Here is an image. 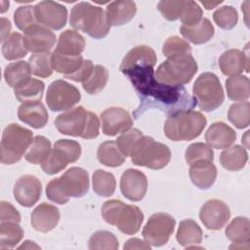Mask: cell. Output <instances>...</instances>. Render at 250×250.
<instances>
[{
    "instance_id": "cell-49",
    "label": "cell",
    "mask_w": 250,
    "mask_h": 250,
    "mask_svg": "<svg viewBox=\"0 0 250 250\" xmlns=\"http://www.w3.org/2000/svg\"><path fill=\"white\" fill-rule=\"evenodd\" d=\"M162 53L167 58L180 55H189L191 54V48L188 41L178 36H171L164 42Z\"/></svg>"
},
{
    "instance_id": "cell-12",
    "label": "cell",
    "mask_w": 250,
    "mask_h": 250,
    "mask_svg": "<svg viewBox=\"0 0 250 250\" xmlns=\"http://www.w3.org/2000/svg\"><path fill=\"white\" fill-rule=\"evenodd\" d=\"M175 219L167 213H155L149 217L145 225L142 234L145 240L154 247L166 244L174 232Z\"/></svg>"
},
{
    "instance_id": "cell-22",
    "label": "cell",
    "mask_w": 250,
    "mask_h": 250,
    "mask_svg": "<svg viewBox=\"0 0 250 250\" xmlns=\"http://www.w3.org/2000/svg\"><path fill=\"white\" fill-rule=\"evenodd\" d=\"M48 112L45 105L40 102H27L18 108L19 119L35 129L43 128L48 122Z\"/></svg>"
},
{
    "instance_id": "cell-21",
    "label": "cell",
    "mask_w": 250,
    "mask_h": 250,
    "mask_svg": "<svg viewBox=\"0 0 250 250\" xmlns=\"http://www.w3.org/2000/svg\"><path fill=\"white\" fill-rule=\"evenodd\" d=\"M248 55L238 49L225 51L219 58V66L225 75H239L242 71H249Z\"/></svg>"
},
{
    "instance_id": "cell-15",
    "label": "cell",
    "mask_w": 250,
    "mask_h": 250,
    "mask_svg": "<svg viewBox=\"0 0 250 250\" xmlns=\"http://www.w3.org/2000/svg\"><path fill=\"white\" fill-rule=\"evenodd\" d=\"M59 183L66 196L82 197L89 190V174L83 168L71 167L59 177Z\"/></svg>"
},
{
    "instance_id": "cell-27",
    "label": "cell",
    "mask_w": 250,
    "mask_h": 250,
    "mask_svg": "<svg viewBox=\"0 0 250 250\" xmlns=\"http://www.w3.org/2000/svg\"><path fill=\"white\" fill-rule=\"evenodd\" d=\"M85 38L75 30L62 31L58 39L56 51L66 56H80L85 49Z\"/></svg>"
},
{
    "instance_id": "cell-9",
    "label": "cell",
    "mask_w": 250,
    "mask_h": 250,
    "mask_svg": "<svg viewBox=\"0 0 250 250\" xmlns=\"http://www.w3.org/2000/svg\"><path fill=\"white\" fill-rule=\"evenodd\" d=\"M192 93L197 105L204 111L217 109L225 101L221 82L217 75L212 72H204L196 78Z\"/></svg>"
},
{
    "instance_id": "cell-31",
    "label": "cell",
    "mask_w": 250,
    "mask_h": 250,
    "mask_svg": "<svg viewBox=\"0 0 250 250\" xmlns=\"http://www.w3.org/2000/svg\"><path fill=\"white\" fill-rule=\"evenodd\" d=\"M248 160V153L246 149L239 146L234 145L228 147L220 154V162L222 166L229 171L241 170Z\"/></svg>"
},
{
    "instance_id": "cell-41",
    "label": "cell",
    "mask_w": 250,
    "mask_h": 250,
    "mask_svg": "<svg viewBox=\"0 0 250 250\" xmlns=\"http://www.w3.org/2000/svg\"><path fill=\"white\" fill-rule=\"evenodd\" d=\"M51 150V142L44 136H36L24 154V158L31 164H41Z\"/></svg>"
},
{
    "instance_id": "cell-33",
    "label": "cell",
    "mask_w": 250,
    "mask_h": 250,
    "mask_svg": "<svg viewBox=\"0 0 250 250\" xmlns=\"http://www.w3.org/2000/svg\"><path fill=\"white\" fill-rule=\"evenodd\" d=\"M226 236L234 244H248L250 240V223L246 217H235L227 226Z\"/></svg>"
},
{
    "instance_id": "cell-56",
    "label": "cell",
    "mask_w": 250,
    "mask_h": 250,
    "mask_svg": "<svg viewBox=\"0 0 250 250\" xmlns=\"http://www.w3.org/2000/svg\"><path fill=\"white\" fill-rule=\"evenodd\" d=\"M20 249L23 248V249H32V248H36V249H39L40 247L38 245H36L33 241H30V240H25L24 243H22L20 247Z\"/></svg>"
},
{
    "instance_id": "cell-47",
    "label": "cell",
    "mask_w": 250,
    "mask_h": 250,
    "mask_svg": "<svg viewBox=\"0 0 250 250\" xmlns=\"http://www.w3.org/2000/svg\"><path fill=\"white\" fill-rule=\"evenodd\" d=\"M118 240L116 236L107 230H98L89 238V249H118Z\"/></svg>"
},
{
    "instance_id": "cell-43",
    "label": "cell",
    "mask_w": 250,
    "mask_h": 250,
    "mask_svg": "<svg viewBox=\"0 0 250 250\" xmlns=\"http://www.w3.org/2000/svg\"><path fill=\"white\" fill-rule=\"evenodd\" d=\"M249 102L243 101L232 104L228 111V118L236 128L243 129L249 126Z\"/></svg>"
},
{
    "instance_id": "cell-5",
    "label": "cell",
    "mask_w": 250,
    "mask_h": 250,
    "mask_svg": "<svg viewBox=\"0 0 250 250\" xmlns=\"http://www.w3.org/2000/svg\"><path fill=\"white\" fill-rule=\"evenodd\" d=\"M102 216L107 224L116 226L121 232L129 235L137 233L144 222V214L138 206L117 199L103 204Z\"/></svg>"
},
{
    "instance_id": "cell-7",
    "label": "cell",
    "mask_w": 250,
    "mask_h": 250,
    "mask_svg": "<svg viewBox=\"0 0 250 250\" xmlns=\"http://www.w3.org/2000/svg\"><path fill=\"white\" fill-rule=\"evenodd\" d=\"M197 69V62L191 54L180 55L167 58L157 67L154 76L158 82L183 86L191 81Z\"/></svg>"
},
{
    "instance_id": "cell-38",
    "label": "cell",
    "mask_w": 250,
    "mask_h": 250,
    "mask_svg": "<svg viewBox=\"0 0 250 250\" xmlns=\"http://www.w3.org/2000/svg\"><path fill=\"white\" fill-rule=\"evenodd\" d=\"M23 237V229L16 222L0 223V249L14 248Z\"/></svg>"
},
{
    "instance_id": "cell-39",
    "label": "cell",
    "mask_w": 250,
    "mask_h": 250,
    "mask_svg": "<svg viewBox=\"0 0 250 250\" xmlns=\"http://www.w3.org/2000/svg\"><path fill=\"white\" fill-rule=\"evenodd\" d=\"M92 185L94 191L104 197L111 196L116 188V181L113 174L102 169H98L94 172L92 178Z\"/></svg>"
},
{
    "instance_id": "cell-20",
    "label": "cell",
    "mask_w": 250,
    "mask_h": 250,
    "mask_svg": "<svg viewBox=\"0 0 250 250\" xmlns=\"http://www.w3.org/2000/svg\"><path fill=\"white\" fill-rule=\"evenodd\" d=\"M60 221L59 209L49 203L39 204L31 213V226L41 232H48L55 229Z\"/></svg>"
},
{
    "instance_id": "cell-4",
    "label": "cell",
    "mask_w": 250,
    "mask_h": 250,
    "mask_svg": "<svg viewBox=\"0 0 250 250\" xmlns=\"http://www.w3.org/2000/svg\"><path fill=\"white\" fill-rule=\"evenodd\" d=\"M207 124L206 117L199 111L180 110L168 116L164 124L165 136L174 141H191L202 133Z\"/></svg>"
},
{
    "instance_id": "cell-25",
    "label": "cell",
    "mask_w": 250,
    "mask_h": 250,
    "mask_svg": "<svg viewBox=\"0 0 250 250\" xmlns=\"http://www.w3.org/2000/svg\"><path fill=\"white\" fill-rule=\"evenodd\" d=\"M189 166V178L198 188L207 189L215 183L217 168L213 161H199Z\"/></svg>"
},
{
    "instance_id": "cell-42",
    "label": "cell",
    "mask_w": 250,
    "mask_h": 250,
    "mask_svg": "<svg viewBox=\"0 0 250 250\" xmlns=\"http://www.w3.org/2000/svg\"><path fill=\"white\" fill-rule=\"evenodd\" d=\"M52 53H35L28 59L31 73L37 77L46 78L53 74V66L51 62Z\"/></svg>"
},
{
    "instance_id": "cell-46",
    "label": "cell",
    "mask_w": 250,
    "mask_h": 250,
    "mask_svg": "<svg viewBox=\"0 0 250 250\" xmlns=\"http://www.w3.org/2000/svg\"><path fill=\"white\" fill-rule=\"evenodd\" d=\"M213 20L219 27L227 30L231 29L238 21L237 11L229 5L220 7L213 13Z\"/></svg>"
},
{
    "instance_id": "cell-32",
    "label": "cell",
    "mask_w": 250,
    "mask_h": 250,
    "mask_svg": "<svg viewBox=\"0 0 250 250\" xmlns=\"http://www.w3.org/2000/svg\"><path fill=\"white\" fill-rule=\"evenodd\" d=\"M98 160L107 167H117L124 163L126 156L120 150L115 141H106L101 144L97 151Z\"/></svg>"
},
{
    "instance_id": "cell-40",
    "label": "cell",
    "mask_w": 250,
    "mask_h": 250,
    "mask_svg": "<svg viewBox=\"0 0 250 250\" xmlns=\"http://www.w3.org/2000/svg\"><path fill=\"white\" fill-rule=\"evenodd\" d=\"M107 80V69L101 64H96L94 65V68L89 77L84 82H82V87L88 94L96 95L105 87Z\"/></svg>"
},
{
    "instance_id": "cell-17",
    "label": "cell",
    "mask_w": 250,
    "mask_h": 250,
    "mask_svg": "<svg viewBox=\"0 0 250 250\" xmlns=\"http://www.w3.org/2000/svg\"><path fill=\"white\" fill-rule=\"evenodd\" d=\"M103 133L106 136H116L131 129L133 119L129 112L121 107H109L101 114Z\"/></svg>"
},
{
    "instance_id": "cell-52",
    "label": "cell",
    "mask_w": 250,
    "mask_h": 250,
    "mask_svg": "<svg viewBox=\"0 0 250 250\" xmlns=\"http://www.w3.org/2000/svg\"><path fill=\"white\" fill-rule=\"evenodd\" d=\"M3 222H21L19 211L10 202L4 200L0 203V223Z\"/></svg>"
},
{
    "instance_id": "cell-3",
    "label": "cell",
    "mask_w": 250,
    "mask_h": 250,
    "mask_svg": "<svg viewBox=\"0 0 250 250\" xmlns=\"http://www.w3.org/2000/svg\"><path fill=\"white\" fill-rule=\"evenodd\" d=\"M69 23L74 29L83 31L95 39L105 37L110 28L103 8L88 2H79L72 7Z\"/></svg>"
},
{
    "instance_id": "cell-45",
    "label": "cell",
    "mask_w": 250,
    "mask_h": 250,
    "mask_svg": "<svg viewBox=\"0 0 250 250\" xmlns=\"http://www.w3.org/2000/svg\"><path fill=\"white\" fill-rule=\"evenodd\" d=\"M188 1H160L157 5L158 11L161 13V15L167 20V21H176V20H181L188 7Z\"/></svg>"
},
{
    "instance_id": "cell-14",
    "label": "cell",
    "mask_w": 250,
    "mask_h": 250,
    "mask_svg": "<svg viewBox=\"0 0 250 250\" xmlns=\"http://www.w3.org/2000/svg\"><path fill=\"white\" fill-rule=\"evenodd\" d=\"M230 218L229 206L220 199L206 201L199 212V219L211 230H219L225 227Z\"/></svg>"
},
{
    "instance_id": "cell-16",
    "label": "cell",
    "mask_w": 250,
    "mask_h": 250,
    "mask_svg": "<svg viewBox=\"0 0 250 250\" xmlns=\"http://www.w3.org/2000/svg\"><path fill=\"white\" fill-rule=\"evenodd\" d=\"M13 192L18 203L23 207H31L41 196L42 184L33 175H23L17 180Z\"/></svg>"
},
{
    "instance_id": "cell-2",
    "label": "cell",
    "mask_w": 250,
    "mask_h": 250,
    "mask_svg": "<svg viewBox=\"0 0 250 250\" xmlns=\"http://www.w3.org/2000/svg\"><path fill=\"white\" fill-rule=\"evenodd\" d=\"M57 130L63 135L95 139L100 133V120L96 113L79 105L70 108L55 119Z\"/></svg>"
},
{
    "instance_id": "cell-50",
    "label": "cell",
    "mask_w": 250,
    "mask_h": 250,
    "mask_svg": "<svg viewBox=\"0 0 250 250\" xmlns=\"http://www.w3.org/2000/svg\"><path fill=\"white\" fill-rule=\"evenodd\" d=\"M143 136L144 135L142 131H140L137 128H133V129H129L126 132H123L115 142L118 147L120 148V150L127 157V156H130V153L134 148L135 145Z\"/></svg>"
},
{
    "instance_id": "cell-24",
    "label": "cell",
    "mask_w": 250,
    "mask_h": 250,
    "mask_svg": "<svg viewBox=\"0 0 250 250\" xmlns=\"http://www.w3.org/2000/svg\"><path fill=\"white\" fill-rule=\"evenodd\" d=\"M137 6L134 1L118 0L107 5L105 15L109 25L120 26L128 23L136 15Z\"/></svg>"
},
{
    "instance_id": "cell-10",
    "label": "cell",
    "mask_w": 250,
    "mask_h": 250,
    "mask_svg": "<svg viewBox=\"0 0 250 250\" xmlns=\"http://www.w3.org/2000/svg\"><path fill=\"white\" fill-rule=\"evenodd\" d=\"M81 155V146L73 140H58L48 155L41 162L42 170L48 175H55L63 170L68 163H73Z\"/></svg>"
},
{
    "instance_id": "cell-57",
    "label": "cell",
    "mask_w": 250,
    "mask_h": 250,
    "mask_svg": "<svg viewBox=\"0 0 250 250\" xmlns=\"http://www.w3.org/2000/svg\"><path fill=\"white\" fill-rule=\"evenodd\" d=\"M221 3H223V1H217V2H210V1H201V4L207 9V10H211L215 7H217L218 5H220Z\"/></svg>"
},
{
    "instance_id": "cell-58",
    "label": "cell",
    "mask_w": 250,
    "mask_h": 250,
    "mask_svg": "<svg viewBox=\"0 0 250 250\" xmlns=\"http://www.w3.org/2000/svg\"><path fill=\"white\" fill-rule=\"evenodd\" d=\"M1 3V5H2V8H1V13H4L7 9H9V5H10V3H9V1H1L0 2Z\"/></svg>"
},
{
    "instance_id": "cell-23",
    "label": "cell",
    "mask_w": 250,
    "mask_h": 250,
    "mask_svg": "<svg viewBox=\"0 0 250 250\" xmlns=\"http://www.w3.org/2000/svg\"><path fill=\"white\" fill-rule=\"evenodd\" d=\"M235 140V131L224 122H215L211 124L205 133V141L208 146L217 149L229 147Z\"/></svg>"
},
{
    "instance_id": "cell-37",
    "label": "cell",
    "mask_w": 250,
    "mask_h": 250,
    "mask_svg": "<svg viewBox=\"0 0 250 250\" xmlns=\"http://www.w3.org/2000/svg\"><path fill=\"white\" fill-rule=\"evenodd\" d=\"M30 74L31 70L28 62L24 61L12 62L8 64L4 70V78L6 83L14 89L23 81L28 79L30 77Z\"/></svg>"
},
{
    "instance_id": "cell-53",
    "label": "cell",
    "mask_w": 250,
    "mask_h": 250,
    "mask_svg": "<svg viewBox=\"0 0 250 250\" xmlns=\"http://www.w3.org/2000/svg\"><path fill=\"white\" fill-rule=\"evenodd\" d=\"M93 68H94V64H93L92 61L84 60L81 67L76 72L66 76L65 78L70 79V80L75 81V82H81L82 83V82H84L89 77V75L91 74Z\"/></svg>"
},
{
    "instance_id": "cell-26",
    "label": "cell",
    "mask_w": 250,
    "mask_h": 250,
    "mask_svg": "<svg viewBox=\"0 0 250 250\" xmlns=\"http://www.w3.org/2000/svg\"><path fill=\"white\" fill-rule=\"evenodd\" d=\"M182 35L189 42L200 45L208 42L214 35V26L211 21L202 18L197 23L192 25H182L180 27Z\"/></svg>"
},
{
    "instance_id": "cell-13",
    "label": "cell",
    "mask_w": 250,
    "mask_h": 250,
    "mask_svg": "<svg viewBox=\"0 0 250 250\" xmlns=\"http://www.w3.org/2000/svg\"><path fill=\"white\" fill-rule=\"evenodd\" d=\"M35 16L39 24L53 30H60L66 23L67 10L58 2L41 1L35 5Z\"/></svg>"
},
{
    "instance_id": "cell-36",
    "label": "cell",
    "mask_w": 250,
    "mask_h": 250,
    "mask_svg": "<svg viewBox=\"0 0 250 250\" xmlns=\"http://www.w3.org/2000/svg\"><path fill=\"white\" fill-rule=\"evenodd\" d=\"M227 95L234 102L247 101L250 97V83L247 76L234 75L226 81Z\"/></svg>"
},
{
    "instance_id": "cell-8",
    "label": "cell",
    "mask_w": 250,
    "mask_h": 250,
    "mask_svg": "<svg viewBox=\"0 0 250 250\" xmlns=\"http://www.w3.org/2000/svg\"><path fill=\"white\" fill-rule=\"evenodd\" d=\"M130 157L137 166L159 170L170 162L171 150L168 146L155 142L151 137L143 136L132 149Z\"/></svg>"
},
{
    "instance_id": "cell-18",
    "label": "cell",
    "mask_w": 250,
    "mask_h": 250,
    "mask_svg": "<svg viewBox=\"0 0 250 250\" xmlns=\"http://www.w3.org/2000/svg\"><path fill=\"white\" fill-rule=\"evenodd\" d=\"M120 190L131 201L142 200L147 190V179L146 175L137 169H127L120 179Z\"/></svg>"
},
{
    "instance_id": "cell-34",
    "label": "cell",
    "mask_w": 250,
    "mask_h": 250,
    "mask_svg": "<svg viewBox=\"0 0 250 250\" xmlns=\"http://www.w3.org/2000/svg\"><path fill=\"white\" fill-rule=\"evenodd\" d=\"M1 52L3 57L8 61L25 57L28 50L24 42V36L19 32H13L2 42Z\"/></svg>"
},
{
    "instance_id": "cell-11",
    "label": "cell",
    "mask_w": 250,
    "mask_h": 250,
    "mask_svg": "<svg viewBox=\"0 0 250 250\" xmlns=\"http://www.w3.org/2000/svg\"><path fill=\"white\" fill-rule=\"evenodd\" d=\"M81 99L79 90L68 82L59 79L53 81L46 94V103L52 111H66Z\"/></svg>"
},
{
    "instance_id": "cell-6",
    "label": "cell",
    "mask_w": 250,
    "mask_h": 250,
    "mask_svg": "<svg viewBox=\"0 0 250 250\" xmlns=\"http://www.w3.org/2000/svg\"><path fill=\"white\" fill-rule=\"evenodd\" d=\"M33 133L17 123L9 124L2 134L0 161L11 165L19 162L33 142Z\"/></svg>"
},
{
    "instance_id": "cell-54",
    "label": "cell",
    "mask_w": 250,
    "mask_h": 250,
    "mask_svg": "<svg viewBox=\"0 0 250 250\" xmlns=\"http://www.w3.org/2000/svg\"><path fill=\"white\" fill-rule=\"evenodd\" d=\"M124 249H150V245L146 241H143L140 238H130L126 241V243L123 246Z\"/></svg>"
},
{
    "instance_id": "cell-28",
    "label": "cell",
    "mask_w": 250,
    "mask_h": 250,
    "mask_svg": "<svg viewBox=\"0 0 250 250\" xmlns=\"http://www.w3.org/2000/svg\"><path fill=\"white\" fill-rule=\"evenodd\" d=\"M157 57L154 50L148 46L141 45L130 50L122 60L120 70L127 69L134 65L149 64L154 66L156 64Z\"/></svg>"
},
{
    "instance_id": "cell-29",
    "label": "cell",
    "mask_w": 250,
    "mask_h": 250,
    "mask_svg": "<svg viewBox=\"0 0 250 250\" xmlns=\"http://www.w3.org/2000/svg\"><path fill=\"white\" fill-rule=\"evenodd\" d=\"M45 85L43 81L29 77L14 89L15 97L21 104L41 101Z\"/></svg>"
},
{
    "instance_id": "cell-35",
    "label": "cell",
    "mask_w": 250,
    "mask_h": 250,
    "mask_svg": "<svg viewBox=\"0 0 250 250\" xmlns=\"http://www.w3.org/2000/svg\"><path fill=\"white\" fill-rule=\"evenodd\" d=\"M84 60L82 56H66L56 50L52 53L51 62L53 69L64 75V77L76 72L82 65Z\"/></svg>"
},
{
    "instance_id": "cell-19",
    "label": "cell",
    "mask_w": 250,
    "mask_h": 250,
    "mask_svg": "<svg viewBox=\"0 0 250 250\" xmlns=\"http://www.w3.org/2000/svg\"><path fill=\"white\" fill-rule=\"evenodd\" d=\"M56 34L41 24H35L24 32V42L28 51L35 53L49 52L56 43Z\"/></svg>"
},
{
    "instance_id": "cell-1",
    "label": "cell",
    "mask_w": 250,
    "mask_h": 250,
    "mask_svg": "<svg viewBox=\"0 0 250 250\" xmlns=\"http://www.w3.org/2000/svg\"><path fill=\"white\" fill-rule=\"evenodd\" d=\"M153 67L149 64H141L121 71L128 77L140 98V105L134 111L135 117L152 107L169 116L180 110L192 109L197 105L195 99L184 86L158 82Z\"/></svg>"
},
{
    "instance_id": "cell-48",
    "label": "cell",
    "mask_w": 250,
    "mask_h": 250,
    "mask_svg": "<svg viewBox=\"0 0 250 250\" xmlns=\"http://www.w3.org/2000/svg\"><path fill=\"white\" fill-rule=\"evenodd\" d=\"M14 21L17 27L25 32L27 29L37 24L35 16V6H21L14 13Z\"/></svg>"
},
{
    "instance_id": "cell-51",
    "label": "cell",
    "mask_w": 250,
    "mask_h": 250,
    "mask_svg": "<svg viewBox=\"0 0 250 250\" xmlns=\"http://www.w3.org/2000/svg\"><path fill=\"white\" fill-rule=\"evenodd\" d=\"M46 195L48 199L58 204H65L68 202L69 197L66 196L61 188L59 178L52 179L46 187Z\"/></svg>"
},
{
    "instance_id": "cell-30",
    "label": "cell",
    "mask_w": 250,
    "mask_h": 250,
    "mask_svg": "<svg viewBox=\"0 0 250 250\" xmlns=\"http://www.w3.org/2000/svg\"><path fill=\"white\" fill-rule=\"evenodd\" d=\"M202 234V229L195 221L186 219L179 225L176 239L181 246L188 248L191 245L201 243Z\"/></svg>"
},
{
    "instance_id": "cell-44",
    "label": "cell",
    "mask_w": 250,
    "mask_h": 250,
    "mask_svg": "<svg viewBox=\"0 0 250 250\" xmlns=\"http://www.w3.org/2000/svg\"><path fill=\"white\" fill-rule=\"evenodd\" d=\"M185 159L188 165L199 161H213L214 152L211 146L206 144L193 143L187 147Z\"/></svg>"
},
{
    "instance_id": "cell-55",
    "label": "cell",
    "mask_w": 250,
    "mask_h": 250,
    "mask_svg": "<svg viewBox=\"0 0 250 250\" xmlns=\"http://www.w3.org/2000/svg\"><path fill=\"white\" fill-rule=\"evenodd\" d=\"M11 31V22L5 18H1V41L3 42Z\"/></svg>"
}]
</instances>
